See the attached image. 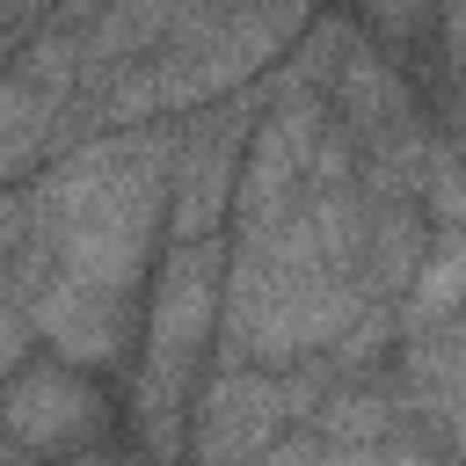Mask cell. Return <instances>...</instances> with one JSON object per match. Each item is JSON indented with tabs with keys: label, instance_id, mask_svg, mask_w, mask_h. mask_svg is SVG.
Segmentation results:
<instances>
[{
	"label": "cell",
	"instance_id": "obj_2",
	"mask_svg": "<svg viewBox=\"0 0 466 466\" xmlns=\"http://www.w3.org/2000/svg\"><path fill=\"white\" fill-rule=\"evenodd\" d=\"M218 306H226V248H218V233L175 240L160 277H153V299H146V364L189 379L197 350L218 328Z\"/></svg>",
	"mask_w": 466,
	"mask_h": 466
},
{
	"label": "cell",
	"instance_id": "obj_1",
	"mask_svg": "<svg viewBox=\"0 0 466 466\" xmlns=\"http://www.w3.org/2000/svg\"><path fill=\"white\" fill-rule=\"evenodd\" d=\"M320 408V371L291 364H218L204 408H197V459H248L269 451L284 422H306Z\"/></svg>",
	"mask_w": 466,
	"mask_h": 466
},
{
	"label": "cell",
	"instance_id": "obj_8",
	"mask_svg": "<svg viewBox=\"0 0 466 466\" xmlns=\"http://www.w3.org/2000/svg\"><path fill=\"white\" fill-rule=\"evenodd\" d=\"M422 211L437 218V233H466V153L451 138H430L422 160Z\"/></svg>",
	"mask_w": 466,
	"mask_h": 466
},
{
	"label": "cell",
	"instance_id": "obj_4",
	"mask_svg": "<svg viewBox=\"0 0 466 466\" xmlns=\"http://www.w3.org/2000/svg\"><path fill=\"white\" fill-rule=\"evenodd\" d=\"M233 131H197L175 146V175H167V240H204L233 218Z\"/></svg>",
	"mask_w": 466,
	"mask_h": 466
},
{
	"label": "cell",
	"instance_id": "obj_5",
	"mask_svg": "<svg viewBox=\"0 0 466 466\" xmlns=\"http://www.w3.org/2000/svg\"><path fill=\"white\" fill-rule=\"evenodd\" d=\"M58 146H73V124H66V95L7 73L0 80V182L22 175V167H44Z\"/></svg>",
	"mask_w": 466,
	"mask_h": 466
},
{
	"label": "cell",
	"instance_id": "obj_9",
	"mask_svg": "<svg viewBox=\"0 0 466 466\" xmlns=\"http://www.w3.org/2000/svg\"><path fill=\"white\" fill-rule=\"evenodd\" d=\"M357 15H364V29H371V36L408 44V36H422V29H430L437 0H357Z\"/></svg>",
	"mask_w": 466,
	"mask_h": 466
},
{
	"label": "cell",
	"instance_id": "obj_12",
	"mask_svg": "<svg viewBox=\"0 0 466 466\" xmlns=\"http://www.w3.org/2000/svg\"><path fill=\"white\" fill-rule=\"evenodd\" d=\"M51 0H0V29H15V22H29V15H44Z\"/></svg>",
	"mask_w": 466,
	"mask_h": 466
},
{
	"label": "cell",
	"instance_id": "obj_6",
	"mask_svg": "<svg viewBox=\"0 0 466 466\" xmlns=\"http://www.w3.org/2000/svg\"><path fill=\"white\" fill-rule=\"evenodd\" d=\"M335 109H342V124H350V138L364 146V138H386V131H400V124H415V102H408V80L386 66V58H371V51H342V66H335Z\"/></svg>",
	"mask_w": 466,
	"mask_h": 466
},
{
	"label": "cell",
	"instance_id": "obj_13",
	"mask_svg": "<svg viewBox=\"0 0 466 466\" xmlns=\"http://www.w3.org/2000/svg\"><path fill=\"white\" fill-rule=\"evenodd\" d=\"M451 400H466V335H459V364H451Z\"/></svg>",
	"mask_w": 466,
	"mask_h": 466
},
{
	"label": "cell",
	"instance_id": "obj_7",
	"mask_svg": "<svg viewBox=\"0 0 466 466\" xmlns=\"http://www.w3.org/2000/svg\"><path fill=\"white\" fill-rule=\"evenodd\" d=\"M444 320H466V233H437L400 291V335H430Z\"/></svg>",
	"mask_w": 466,
	"mask_h": 466
},
{
	"label": "cell",
	"instance_id": "obj_10",
	"mask_svg": "<svg viewBox=\"0 0 466 466\" xmlns=\"http://www.w3.org/2000/svg\"><path fill=\"white\" fill-rule=\"evenodd\" d=\"M29 240H36V204H29V189H0V291H7L15 262L29 255Z\"/></svg>",
	"mask_w": 466,
	"mask_h": 466
},
{
	"label": "cell",
	"instance_id": "obj_11",
	"mask_svg": "<svg viewBox=\"0 0 466 466\" xmlns=\"http://www.w3.org/2000/svg\"><path fill=\"white\" fill-rule=\"evenodd\" d=\"M29 335H36V328H29V313H22L15 299H0V371H15V364L29 357Z\"/></svg>",
	"mask_w": 466,
	"mask_h": 466
},
{
	"label": "cell",
	"instance_id": "obj_3",
	"mask_svg": "<svg viewBox=\"0 0 466 466\" xmlns=\"http://www.w3.org/2000/svg\"><path fill=\"white\" fill-rule=\"evenodd\" d=\"M102 422V400L95 386L80 379V364H29L7 379L0 393V430L22 444V451H73L87 430Z\"/></svg>",
	"mask_w": 466,
	"mask_h": 466
}]
</instances>
